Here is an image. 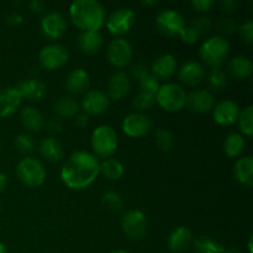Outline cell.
I'll use <instances>...</instances> for the list:
<instances>
[{
    "mask_svg": "<svg viewBox=\"0 0 253 253\" xmlns=\"http://www.w3.org/2000/svg\"><path fill=\"white\" fill-rule=\"evenodd\" d=\"M237 25L236 20L231 16H224L220 17L216 22V29L219 31L220 36L225 37L226 35H234L235 32H237Z\"/></svg>",
    "mask_w": 253,
    "mask_h": 253,
    "instance_id": "cell-39",
    "label": "cell"
},
{
    "mask_svg": "<svg viewBox=\"0 0 253 253\" xmlns=\"http://www.w3.org/2000/svg\"><path fill=\"white\" fill-rule=\"evenodd\" d=\"M155 143L158 150L163 152H169L174 146V137L169 130L165 127H158L155 131Z\"/></svg>",
    "mask_w": 253,
    "mask_h": 253,
    "instance_id": "cell-35",
    "label": "cell"
},
{
    "mask_svg": "<svg viewBox=\"0 0 253 253\" xmlns=\"http://www.w3.org/2000/svg\"><path fill=\"white\" fill-rule=\"evenodd\" d=\"M156 103L165 111L168 113H178L185 106L187 101V91L178 83H165L160 86L156 93Z\"/></svg>",
    "mask_w": 253,
    "mask_h": 253,
    "instance_id": "cell-5",
    "label": "cell"
},
{
    "mask_svg": "<svg viewBox=\"0 0 253 253\" xmlns=\"http://www.w3.org/2000/svg\"><path fill=\"white\" fill-rule=\"evenodd\" d=\"M207 72L202 62L189 59L185 61L178 69V78L180 83L188 86H197L205 79Z\"/></svg>",
    "mask_w": 253,
    "mask_h": 253,
    "instance_id": "cell-17",
    "label": "cell"
},
{
    "mask_svg": "<svg viewBox=\"0 0 253 253\" xmlns=\"http://www.w3.org/2000/svg\"><path fill=\"white\" fill-rule=\"evenodd\" d=\"M148 74H150V71H148V68L145 66V64L136 63L131 67L128 77H131L132 79H136L137 82H140L141 79H143L146 76H148Z\"/></svg>",
    "mask_w": 253,
    "mask_h": 253,
    "instance_id": "cell-44",
    "label": "cell"
},
{
    "mask_svg": "<svg viewBox=\"0 0 253 253\" xmlns=\"http://www.w3.org/2000/svg\"><path fill=\"white\" fill-rule=\"evenodd\" d=\"M230 42L220 35L210 36L200 44L199 57L203 64H207L210 68L221 67L230 54Z\"/></svg>",
    "mask_w": 253,
    "mask_h": 253,
    "instance_id": "cell-3",
    "label": "cell"
},
{
    "mask_svg": "<svg viewBox=\"0 0 253 253\" xmlns=\"http://www.w3.org/2000/svg\"><path fill=\"white\" fill-rule=\"evenodd\" d=\"M133 49L130 42L124 37H116L106 48V58L114 68L123 69L131 63Z\"/></svg>",
    "mask_w": 253,
    "mask_h": 253,
    "instance_id": "cell-8",
    "label": "cell"
},
{
    "mask_svg": "<svg viewBox=\"0 0 253 253\" xmlns=\"http://www.w3.org/2000/svg\"><path fill=\"white\" fill-rule=\"evenodd\" d=\"M46 126H47V130H48L49 132L57 135V133L61 132L62 128H63V123H62L61 119L56 116V118L49 119V120L46 123Z\"/></svg>",
    "mask_w": 253,
    "mask_h": 253,
    "instance_id": "cell-46",
    "label": "cell"
},
{
    "mask_svg": "<svg viewBox=\"0 0 253 253\" xmlns=\"http://www.w3.org/2000/svg\"><path fill=\"white\" fill-rule=\"evenodd\" d=\"M227 72L232 78L244 81L251 77L253 72V63L247 56H235L227 64Z\"/></svg>",
    "mask_w": 253,
    "mask_h": 253,
    "instance_id": "cell-26",
    "label": "cell"
},
{
    "mask_svg": "<svg viewBox=\"0 0 253 253\" xmlns=\"http://www.w3.org/2000/svg\"><path fill=\"white\" fill-rule=\"evenodd\" d=\"M15 88L21 94L22 99L26 98L32 101L42 100L47 94L46 84L40 81L39 78L24 79V81L19 82V84Z\"/></svg>",
    "mask_w": 253,
    "mask_h": 253,
    "instance_id": "cell-22",
    "label": "cell"
},
{
    "mask_svg": "<svg viewBox=\"0 0 253 253\" xmlns=\"http://www.w3.org/2000/svg\"><path fill=\"white\" fill-rule=\"evenodd\" d=\"M220 5H221L222 11H225L229 15L234 14L239 9V1L237 0H221Z\"/></svg>",
    "mask_w": 253,
    "mask_h": 253,
    "instance_id": "cell-48",
    "label": "cell"
},
{
    "mask_svg": "<svg viewBox=\"0 0 253 253\" xmlns=\"http://www.w3.org/2000/svg\"><path fill=\"white\" fill-rule=\"evenodd\" d=\"M121 227L130 240H141L147 232V217L141 210H127L121 217Z\"/></svg>",
    "mask_w": 253,
    "mask_h": 253,
    "instance_id": "cell-11",
    "label": "cell"
},
{
    "mask_svg": "<svg viewBox=\"0 0 253 253\" xmlns=\"http://www.w3.org/2000/svg\"><path fill=\"white\" fill-rule=\"evenodd\" d=\"M177 69V59H175V57L170 53H165L161 54L160 57H157L153 61L150 73L153 77H156L158 81L160 79L168 81V79L174 76Z\"/></svg>",
    "mask_w": 253,
    "mask_h": 253,
    "instance_id": "cell-19",
    "label": "cell"
},
{
    "mask_svg": "<svg viewBox=\"0 0 253 253\" xmlns=\"http://www.w3.org/2000/svg\"><path fill=\"white\" fill-rule=\"evenodd\" d=\"M193 240H194L193 232L188 227L178 226L168 235V249L173 253H180L189 249L190 245L193 244Z\"/></svg>",
    "mask_w": 253,
    "mask_h": 253,
    "instance_id": "cell-23",
    "label": "cell"
},
{
    "mask_svg": "<svg viewBox=\"0 0 253 253\" xmlns=\"http://www.w3.org/2000/svg\"><path fill=\"white\" fill-rule=\"evenodd\" d=\"M20 119L22 126L30 132H39L44 126L43 115L35 106H25L20 113Z\"/></svg>",
    "mask_w": 253,
    "mask_h": 253,
    "instance_id": "cell-28",
    "label": "cell"
},
{
    "mask_svg": "<svg viewBox=\"0 0 253 253\" xmlns=\"http://www.w3.org/2000/svg\"><path fill=\"white\" fill-rule=\"evenodd\" d=\"M247 246H249V253H253V250H252V236L250 237L249 245H247Z\"/></svg>",
    "mask_w": 253,
    "mask_h": 253,
    "instance_id": "cell-54",
    "label": "cell"
},
{
    "mask_svg": "<svg viewBox=\"0 0 253 253\" xmlns=\"http://www.w3.org/2000/svg\"><path fill=\"white\" fill-rule=\"evenodd\" d=\"M110 253H130V252L125 251V250H114V251H111Z\"/></svg>",
    "mask_w": 253,
    "mask_h": 253,
    "instance_id": "cell-56",
    "label": "cell"
},
{
    "mask_svg": "<svg viewBox=\"0 0 253 253\" xmlns=\"http://www.w3.org/2000/svg\"><path fill=\"white\" fill-rule=\"evenodd\" d=\"M22 103V96L15 86L0 89V118H7L16 113Z\"/></svg>",
    "mask_w": 253,
    "mask_h": 253,
    "instance_id": "cell-20",
    "label": "cell"
},
{
    "mask_svg": "<svg viewBox=\"0 0 253 253\" xmlns=\"http://www.w3.org/2000/svg\"><path fill=\"white\" fill-rule=\"evenodd\" d=\"M153 123L150 116L145 113H132L125 116L121 123L124 133L128 137L140 138L147 135L152 130Z\"/></svg>",
    "mask_w": 253,
    "mask_h": 253,
    "instance_id": "cell-12",
    "label": "cell"
},
{
    "mask_svg": "<svg viewBox=\"0 0 253 253\" xmlns=\"http://www.w3.org/2000/svg\"><path fill=\"white\" fill-rule=\"evenodd\" d=\"M185 105L193 113L207 114L214 109L215 96L208 89H195L187 94Z\"/></svg>",
    "mask_w": 253,
    "mask_h": 253,
    "instance_id": "cell-16",
    "label": "cell"
},
{
    "mask_svg": "<svg viewBox=\"0 0 253 253\" xmlns=\"http://www.w3.org/2000/svg\"><path fill=\"white\" fill-rule=\"evenodd\" d=\"M39 152L48 162H59L64 156L62 143L54 137H46L41 141L39 146Z\"/></svg>",
    "mask_w": 253,
    "mask_h": 253,
    "instance_id": "cell-27",
    "label": "cell"
},
{
    "mask_svg": "<svg viewBox=\"0 0 253 253\" xmlns=\"http://www.w3.org/2000/svg\"><path fill=\"white\" fill-rule=\"evenodd\" d=\"M125 173V167L119 160L113 157L106 158L100 163V174L108 180H119Z\"/></svg>",
    "mask_w": 253,
    "mask_h": 253,
    "instance_id": "cell-31",
    "label": "cell"
},
{
    "mask_svg": "<svg viewBox=\"0 0 253 253\" xmlns=\"http://www.w3.org/2000/svg\"><path fill=\"white\" fill-rule=\"evenodd\" d=\"M160 86H161L160 81H158L156 77H153L151 73L138 82V88H140V91H142V93L152 94V95L155 96H156V93L158 91V89H160Z\"/></svg>",
    "mask_w": 253,
    "mask_h": 253,
    "instance_id": "cell-40",
    "label": "cell"
},
{
    "mask_svg": "<svg viewBox=\"0 0 253 253\" xmlns=\"http://www.w3.org/2000/svg\"><path fill=\"white\" fill-rule=\"evenodd\" d=\"M224 253H242L241 250L236 249V247H231V249H225Z\"/></svg>",
    "mask_w": 253,
    "mask_h": 253,
    "instance_id": "cell-52",
    "label": "cell"
},
{
    "mask_svg": "<svg viewBox=\"0 0 253 253\" xmlns=\"http://www.w3.org/2000/svg\"><path fill=\"white\" fill-rule=\"evenodd\" d=\"M7 185V175L2 170H0V193L4 192Z\"/></svg>",
    "mask_w": 253,
    "mask_h": 253,
    "instance_id": "cell-51",
    "label": "cell"
},
{
    "mask_svg": "<svg viewBox=\"0 0 253 253\" xmlns=\"http://www.w3.org/2000/svg\"><path fill=\"white\" fill-rule=\"evenodd\" d=\"M27 7H29V10L32 12V14L40 15L46 12L47 6L43 1H41V0H31V1L27 4Z\"/></svg>",
    "mask_w": 253,
    "mask_h": 253,
    "instance_id": "cell-47",
    "label": "cell"
},
{
    "mask_svg": "<svg viewBox=\"0 0 253 253\" xmlns=\"http://www.w3.org/2000/svg\"><path fill=\"white\" fill-rule=\"evenodd\" d=\"M237 32H239L240 37H241V40L245 43H253V21L251 19L242 22V24L237 27Z\"/></svg>",
    "mask_w": 253,
    "mask_h": 253,
    "instance_id": "cell-42",
    "label": "cell"
},
{
    "mask_svg": "<svg viewBox=\"0 0 253 253\" xmlns=\"http://www.w3.org/2000/svg\"><path fill=\"white\" fill-rule=\"evenodd\" d=\"M0 253H6V249H5V245L2 242H0Z\"/></svg>",
    "mask_w": 253,
    "mask_h": 253,
    "instance_id": "cell-55",
    "label": "cell"
},
{
    "mask_svg": "<svg viewBox=\"0 0 253 253\" xmlns=\"http://www.w3.org/2000/svg\"><path fill=\"white\" fill-rule=\"evenodd\" d=\"M90 86V76L83 68H76L67 76L64 88L73 95L85 94Z\"/></svg>",
    "mask_w": 253,
    "mask_h": 253,
    "instance_id": "cell-21",
    "label": "cell"
},
{
    "mask_svg": "<svg viewBox=\"0 0 253 253\" xmlns=\"http://www.w3.org/2000/svg\"><path fill=\"white\" fill-rule=\"evenodd\" d=\"M109 105H110V99L108 98L105 91L99 90V89H89L82 96V111L88 116L101 115L108 110Z\"/></svg>",
    "mask_w": 253,
    "mask_h": 253,
    "instance_id": "cell-13",
    "label": "cell"
},
{
    "mask_svg": "<svg viewBox=\"0 0 253 253\" xmlns=\"http://www.w3.org/2000/svg\"><path fill=\"white\" fill-rule=\"evenodd\" d=\"M131 88V79L125 71H116L111 74L106 86V95L113 100H121L128 94Z\"/></svg>",
    "mask_w": 253,
    "mask_h": 253,
    "instance_id": "cell-18",
    "label": "cell"
},
{
    "mask_svg": "<svg viewBox=\"0 0 253 253\" xmlns=\"http://www.w3.org/2000/svg\"><path fill=\"white\" fill-rule=\"evenodd\" d=\"M73 119H74V125L79 128L86 127V126L89 125V121H90L89 116L86 115V114H84L83 111H79Z\"/></svg>",
    "mask_w": 253,
    "mask_h": 253,
    "instance_id": "cell-50",
    "label": "cell"
},
{
    "mask_svg": "<svg viewBox=\"0 0 253 253\" xmlns=\"http://www.w3.org/2000/svg\"><path fill=\"white\" fill-rule=\"evenodd\" d=\"M190 26L199 34V36H203V35L208 34L210 31L212 26V21L207 15H202V16L195 17L192 24H190Z\"/></svg>",
    "mask_w": 253,
    "mask_h": 253,
    "instance_id": "cell-41",
    "label": "cell"
},
{
    "mask_svg": "<svg viewBox=\"0 0 253 253\" xmlns=\"http://www.w3.org/2000/svg\"><path fill=\"white\" fill-rule=\"evenodd\" d=\"M69 52L66 46L59 43H49L42 47L39 52L40 66L47 71H57L68 62Z\"/></svg>",
    "mask_w": 253,
    "mask_h": 253,
    "instance_id": "cell-7",
    "label": "cell"
},
{
    "mask_svg": "<svg viewBox=\"0 0 253 253\" xmlns=\"http://www.w3.org/2000/svg\"><path fill=\"white\" fill-rule=\"evenodd\" d=\"M192 245L194 246L197 253H224L225 249H226L221 242L210 236H202L194 239Z\"/></svg>",
    "mask_w": 253,
    "mask_h": 253,
    "instance_id": "cell-33",
    "label": "cell"
},
{
    "mask_svg": "<svg viewBox=\"0 0 253 253\" xmlns=\"http://www.w3.org/2000/svg\"><path fill=\"white\" fill-rule=\"evenodd\" d=\"M69 19L81 32L99 31L105 24V7L98 0H76L69 5Z\"/></svg>",
    "mask_w": 253,
    "mask_h": 253,
    "instance_id": "cell-2",
    "label": "cell"
},
{
    "mask_svg": "<svg viewBox=\"0 0 253 253\" xmlns=\"http://www.w3.org/2000/svg\"><path fill=\"white\" fill-rule=\"evenodd\" d=\"M41 31L44 37L56 41L62 39L67 32L66 17L58 11H48L41 19Z\"/></svg>",
    "mask_w": 253,
    "mask_h": 253,
    "instance_id": "cell-14",
    "label": "cell"
},
{
    "mask_svg": "<svg viewBox=\"0 0 253 253\" xmlns=\"http://www.w3.org/2000/svg\"><path fill=\"white\" fill-rule=\"evenodd\" d=\"M22 21H24V16H22V15L17 11L9 12V14L5 16V22H6L7 25H11V26L20 25Z\"/></svg>",
    "mask_w": 253,
    "mask_h": 253,
    "instance_id": "cell-49",
    "label": "cell"
},
{
    "mask_svg": "<svg viewBox=\"0 0 253 253\" xmlns=\"http://www.w3.org/2000/svg\"><path fill=\"white\" fill-rule=\"evenodd\" d=\"M155 25L160 34L167 37H177L185 26V20L177 10L165 9L158 12Z\"/></svg>",
    "mask_w": 253,
    "mask_h": 253,
    "instance_id": "cell-10",
    "label": "cell"
},
{
    "mask_svg": "<svg viewBox=\"0 0 253 253\" xmlns=\"http://www.w3.org/2000/svg\"><path fill=\"white\" fill-rule=\"evenodd\" d=\"M90 146L96 157L109 158L116 152L119 146L118 132L109 125H100L91 132Z\"/></svg>",
    "mask_w": 253,
    "mask_h": 253,
    "instance_id": "cell-4",
    "label": "cell"
},
{
    "mask_svg": "<svg viewBox=\"0 0 253 253\" xmlns=\"http://www.w3.org/2000/svg\"><path fill=\"white\" fill-rule=\"evenodd\" d=\"M240 132L242 136L251 137L253 135V106L247 105L240 111L239 119H237Z\"/></svg>",
    "mask_w": 253,
    "mask_h": 253,
    "instance_id": "cell-34",
    "label": "cell"
},
{
    "mask_svg": "<svg viewBox=\"0 0 253 253\" xmlns=\"http://www.w3.org/2000/svg\"><path fill=\"white\" fill-rule=\"evenodd\" d=\"M235 178L246 188L253 185V158L252 156H241L237 158L234 168Z\"/></svg>",
    "mask_w": 253,
    "mask_h": 253,
    "instance_id": "cell-25",
    "label": "cell"
},
{
    "mask_svg": "<svg viewBox=\"0 0 253 253\" xmlns=\"http://www.w3.org/2000/svg\"><path fill=\"white\" fill-rule=\"evenodd\" d=\"M16 177L29 188L41 187L46 180V168L43 163L34 157H25L16 165Z\"/></svg>",
    "mask_w": 253,
    "mask_h": 253,
    "instance_id": "cell-6",
    "label": "cell"
},
{
    "mask_svg": "<svg viewBox=\"0 0 253 253\" xmlns=\"http://www.w3.org/2000/svg\"><path fill=\"white\" fill-rule=\"evenodd\" d=\"M101 202L111 211H119L124 208L123 197L118 192H114V190H109V192L104 193Z\"/></svg>",
    "mask_w": 253,
    "mask_h": 253,
    "instance_id": "cell-38",
    "label": "cell"
},
{
    "mask_svg": "<svg viewBox=\"0 0 253 253\" xmlns=\"http://www.w3.org/2000/svg\"><path fill=\"white\" fill-rule=\"evenodd\" d=\"M52 110L59 119H73L79 113V104L72 96H59L52 105Z\"/></svg>",
    "mask_w": 253,
    "mask_h": 253,
    "instance_id": "cell-29",
    "label": "cell"
},
{
    "mask_svg": "<svg viewBox=\"0 0 253 253\" xmlns=\"http://www.w3.org/2000/svg\"><path fill=\"white\" fill-rule=\"evenodd\" d=\"M214 5H215L214 0H193V1L190 2V6L199 12L210 11Z\"/></svg>",
    "mask_w": 253,
    "mask_h": 253,
    "instance_id": "cell-45",
    "label": "cell"
},
{
    "mask_svg": "<svg viewBox=\"0 0 253 253\" xmlns=\"http://www.w3.org/2000/svg\"><path fill=\"white\" fill-rule=\"evenodd\" d=\"M0 150H1V145H0Z\"/></svg>",
    "mask_w": 253,
    "mask_h": 253,
    "instance_id": "cell-57",
    "label": "cell"
},
{
    "mask_svg": "<svg viewBox=\"0 0 253 253\" xmlns=\"http://www.w3.org/2000/svg\"><path fill=\"white\" fill-rule=\"evenodd\" d=\"M157 4L158 2L155 1V0H152V1H142V5H148V6H155Z\"/></svg>",
    "mask_w": 253,
    "mask_h": 253,
    "instance_id": "cell-53",
    "label": "cell"
},
{
    "mask_svg": "<svg viewBox=\"0 0 253 253\" xmlns=\"http://www.w3.org/2000/svg\"><path fill=\"white\" fill-rule=\"evenodd\" d=\"M135 25V12L130 7H119L105 19V26L113 36L121 37Z\"/></svg>",
    "mask_w": 253,
    "mask_h": 253,
    "instance_id": "cell-9",
    "label": "cell"
},
{
    "mask_svg": "<svg viewBox=\"0 0 253 253\" xmlns=\"http://www.w3.org/2000/svg\"><path fill=\"white\" fill-rule=\"evenodd\" d=\"M178 37H180V40H182V41L187 44L197 43L200 39L199 34H198V32L195 31V30L193 29L190 25H185V26L183 27L182 31H180L179 36Z\"/></svg>",
    "mask_w": 253,
    "mask_h": 253,
    "instance_id": "cell-43",
    "label": "cell"
},
{
    "mask_svg": "<svg viewBox=\"0 0 253 253\" xmlns=\"http://www.w3.org/2000/svg\"><path fill=\"white\" fill-rule=\"evenodd\" d=\"M156 103L155 95L147 93H142V91H138L137 95L133 98L132 105L133 108L137 109L138 113H145L146 110H150Z\"/></svg>",
    "mask_w": 253,
    "mask_h": 253,
    "instance_id": "cell-37",
    "label": "cell"
},
{
    "mask_svg": "<svg viewBox=\"0 0 253 253\" xmlns=\"http://www.w3.org/2000/svg\"><path fill=\"white\" fill-rule=\"evenodd\" d=\"M207 83L209 89L212 91H221L225 90L229 84V78H227V74L221 67H216V68H211L209 71V73L207 74Z\"/></svg>",
    "mask_w": 253,
    "mask_h": 253,
    "instance_id": "cell-32",
    "label": "cell"
},
{
    "mask_svg": "<svg viewBox=\"0 0 253 253\" xmlns=\"http://www.w3.org/2000/svg\"><path fill=\"white\" fill-rule=\"evenodd\" d=\"M100 174V161L88 151L72 153L61 168V179L72 190H83L90 187Z\"/></svg>",
    "mask_w": 253,
    "mask_h": 253,
    "instance_id": "cell-1",
    "label": "cell"
},
{
    "mask_svg": "<svg viewBox=\"0 0 253 253\" xmlns=\"http://www.w3.org/2000/svg\"><path fill=\"white\" fill-rule=\"evenodd\" d=\"M246 141L239 132H231L226 136L224 141L225 155L230 158H240L244 155Z\"/></svg>",
    "mask_w": 253,
    "mask_h": 253,
    "instance_id": "cell-30",
    "label": "cell"
},
{
    "mask_svg": "<svg viewBox=\"0 0 253 253\" xmlns=\"http://www.w3.org/2000/svg\"><path fill=\"white\" fill-rule=\"evenodd\" d=\"M77 43L83 53L91 56L103 48L104 37L99 31H83L78 35Z\"/></svg>",
    "mask_w": 253,
    "mask_h": 253,
    "instance_id": "cell-24",
    "label": "cell"
},
{
    "mask_svg": "<svg viewBox=\"0 0 253 253\" xmlns=\"http://www.w3.org/2000/svg\"><path fill=\"white\" fill-rule=\"evenodd\" d=\"M14 145L19 152L25 153V155H29V153L34 152L35 147H36L35 138L32 137L30 133H26V132L17 135L16 137H15Z\"/></svg>",
    "mask_w": 253,
    "mask_h": 253,
    "instance_id": "cell-36",
    "label": "cell"
},
{
    "mask_svg": "<svg viewBox=\"0 0 253 253\" xmlns=\"http://www.w3.org/2000/svg\"><path fill=\"white\" fill-rule=\"evenodd\" d=\"M239 104L231 99H225L220 103L215 104L212 109V119L220 126H231L237 123L240 115Z\"/></svg>",
    "mask_w": 253,
    "mask_h": 253,
    "instance_id": "cell-15",
    "label": "cell"
}]
</instances>
